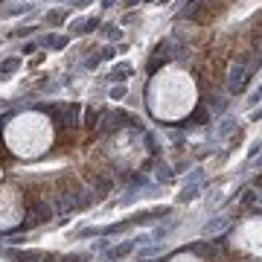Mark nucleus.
Masks as SVG:
<instances>
[{"mask_svg": "<svg viewBox=\"0 0 262 262\" xmlns=\"http://www.w3.org/2000/svg\"><path fill=\"white\" fill-rule=\"evenodd\" d=\"M146 102L155 120L163 122H181L195 111L198 102V88L195 79L184 67H163L160 73L149 82Z\"/></svg>", "mask_w": 262, "mask_h": 262, "instance_id": "obj_1", "label": "nucleus"}, {"mask_svg": "<svg viewBox=\"0 0 262 262\" xmlns=\"http://www.w3.org/2000/svg\"><path fill=\"white\" fill-rule=\"evenodd\" d=\"M3 143L15 158L35 160L53 146V125L44 114L38 111H24L12 117L3 128Z\"/></svg>", "mask_w": 262, "mask_h": 262, "instance_id": "obj_2", "label": "nucleus"}, {"mask_svg": "<svg viewBox=\"0 0 262 262\" xmlns=\"http://www.w3.org/2000/svg\"><path fill=\"white\" fill-rule=\"evenodd\" d=\"M230 245L248 256H262V219H248L233 230Z\"/></svg>", "mask_w": 262, "mask_h": 262, "instance_id": "obj_3", "label": "nucleus"}, {"mask_svg": "<svg viewBox=\"0 0 262 262\" xmlns=\"http://www.w3.org/2000/svg\"><path fill=\"white\" fill-rule=\"evenodd\" d=\"M24 219V201L15 187H0V230L20 225Z\"/></svg>", "mask_w": 262, "mask_h": 262, "instance_id": "obj_4", "label": "nucleus"}, {"mask_svg": "<svg viewBox=\"0 0 262 262\" xmlns=\"http://www.w3.org/2000/svg\"><path fill=\"white\" fill-rule=\"evenodd\" d=\"M169 262H201V259H198L195 253H175Z\"/></svg>", "mask_w": 262, "mask_h": 262, "instance_id": "obj_5", "label": "nucleus"}, {"mask_svg": "<svg viewBox=\"0 0 262 262\" xmlns=\"http://www.w3.org/2000/svg\"><path fill=\"white\" fill-rule=\"evenodd\" d=\"M0 262H9V259H3V256H0Z\"/></svg>", "mask_w": 262, "mask_h": 262, "instance_id": "obj_6", "label": "nucleus"}]
</instances>
